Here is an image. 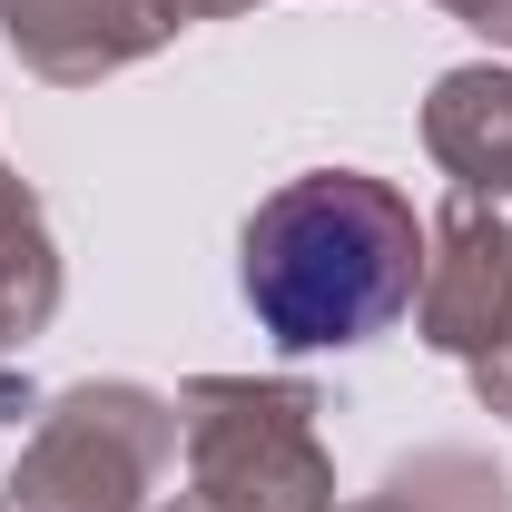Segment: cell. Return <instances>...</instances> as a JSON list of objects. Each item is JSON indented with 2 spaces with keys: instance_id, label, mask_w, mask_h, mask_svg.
<instances>
[{
  "instance_id": "6da1fadb",
  "label": "cell",
  "mask_w": 512,
  "mask_h": 512,
  "mask_svg": "<svg viewBox=\"0 0 512 512\" xmlns=\"http://www.w3.org/2000/svg\"><path fill=\"white\" fill-rule=\"evenodd\" d=\"M424 286V217L394 178L306 168L256 197L237 227V296L286 355H345L414 316Z\"/></svg>"
},
{
  "instance_id": "7a4b0ae2",
  "label": "cell",
  "mask_w": 512,
  "mask_h": 512,
  "mask_svg": "<svg viewBox=\"0 0 512 512\" xmlns=\"http://www.w3.org/2000/svg\"><path fill=\"white\" fill-rule=\"evenodd\" d=\"M325 394L296 375H188L178 444L197 512H335V463L316 434Z\"/></svg>"
},
{
  "instance_id": "3957f363",
  "label": "cell",
  "mask_w": 512,
  "mask_h": 512,
  "mask_svg": "<svg viewBox=\"0 0 512 512\" xmlns=\"http://www.w3.org/2000/svg\"><path fill=\"white\" fill-rule=\"evenodd\" d=\"M178 463V394L89 375L30 414V444L0 473V512H158Z\"/></svg>"
},
{
  "instance_id": "277c9868",
  "label": "cell",
  "mask_w": 512,
  "mask_h": 512,
  "mask_svg": "<svg viewBox=\"0 0 512 512\" xmlns=\"http://www.w3.org/2000/svg\"><path fill=\"white\" fill-rule=\"evenodd\" d=\"M256 0H0V30L30 79L50 89H99L109 69L168 50L197 20H237Z\"/></svg>"
},
{
  "instance_id": "5b68a950",
  "label": "cell",
  "mask_w": 512,
  "mask_h": 512,
  "mask_svg": "<svg viewBox=\"0 0 512 512\" xmlns=\"http://www.w3.org/2000/svg\"><path fill=\"white\" fill-rule=\"evenodd\" d=\"M512 316V227L493 197L453 188L424 217V286H414V325L434 355H493V335Z\"/></svg>"
},
{
  "instance_id": "8992f818",
  "label": "cell",
  "mask_w": 512,
  "mask_h": 512,
  "mask_svg": "<svg viewBox=\"0 0 512 512\" xmlns=\"http://www.w3.org/2000/svg\"><path fill=\"white\" fill-rule=\"evenodd\" d=\"M50 316H60V247H50V217H40V197L0 168V424L40 414L20 355H30V335H50Z\"/></svg>"
},
{
  "instance_id": "52a82bcc",
  "label": "cell",
  "mask_w": 512,
  "mask_h": 512,
  "mask_svg": "<svg viewBox=\"0 0 512 512\" xmlns=\"http://www.w3.org/2000/svg\"><path fill=\"white\" fill-rule=\"evenodd\" d=\"M424 148L463 197L503 207L512 197V69H493V60L444 69L434 99H424Z\"/></svg>"
},
{
  "instance_id": "ba28073f",
  "label": "cell",
  "mask_w": 512,
  "mask_h": 512,
  "mask_svg": "<svg viewBox=\"0 0 512 512\" xmlns=\"http://www.w3.org/2000/svg\"><path fill=\"white\" fill-rule=\"evenodd\" d=\"M384 493L404 512H512V473L483 463V453H463V444H424L384 473Z\"/></svg>"
},
{
  "instance_id": "9c48e42d",
  "label": "cell",
  "mask_w": 512,
  "mask_h": 512,
  "mask_svg": "<svg viewBox=\"0 0 512 512\" xmlns=\"http://www.w3.org/2000/svg\"><path fill=\"white\" fill-rule=\"evenodd\" d=\"M473 394L512 424V316H503V335H493V355H473Z\"/></svg>"
},
{
  "instance_id": "30bf717a",
  "label": "cell",
  "mask_w": 512,
  "mask_h": 512,
  "mask_svg": "<svg viewBox=\"0 0 512 512\" xmlns=\"http://www.w3.org/2000/svg\"><path fill=\"white\" fill-rule=\"evenodd\" d=\"M434 10H453L463 30H483L493 50H512V0H434Z\"/></svg>"
},
{
  "instance_id": "8fae6325",
  "label": "cell",
  "mask_w": 512,
  "mask_h": 512,
  "mask_svg": "<svg viewBox=\"0 0 512 512\" xmlns=\"http://www.w3.org/2000/svg\"><path fill=\"white\" fill-rule=\"evenodd\" d=\"M335 512H404V503H394V493H384V483H375L365 503H335Z\"/></svg>"
},
{
  "instance_id": "7c38bea8",
  "label": "cell",
  "mask_w": 512,
  "mask_h": 512,
  "mask_svg": "<svg viewBox=\"0 0 512 512\" xmlns=\"http://www.w3.org/2000/svg\"><path fill=\"white\" fill-rule=\"evenodd\" d=\"M168 512H197V503H188V493H178V503H168Z\"/></svg>"
}]
</instances>
